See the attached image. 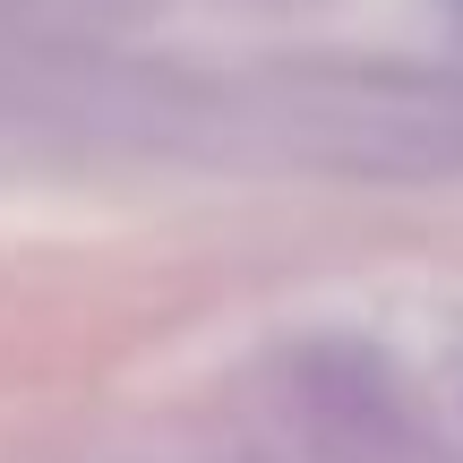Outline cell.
I'll list each match as a JSON object with an SVG mask.
<instances>
[{
	"mask_svg": "<svg viewBox=\"0 0 463 463\" xmlns=\"http://www.w3.org/2000/svg\"><path fill=\"white\" fill-rule=\"evenodd\" d=\"M292 403L317 430V447L344 463H455L438 447V430L412 412L378 352L361 344H300L292 352Z\"/></svg>",
	"mask_w": 463,
	"mask_h": 463,
	"instance_id": "6da1fadb",
	"label": "cell"
},
{
	"mask_svg": "<svg viewBox=\"0 0 463 463\" xmlns=\"http://www.w3.org/2000/svg\"><path fill=\"white\" fill-rule=\"evenodd\" d=\"M455 386H463V352H455Z\"/></svg>",
	"mask_w": 463,
	"mask_h": 463,
	"instance_id": "7a4b0ae2",
	"label": "cell"
}]
</instances>
